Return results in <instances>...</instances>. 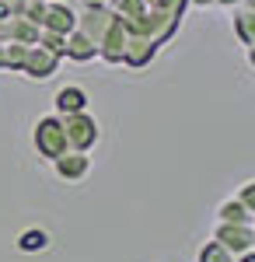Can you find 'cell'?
I'll return each mask as SVG.
<instances>
[{"label":"cell","mask_w":255,"mask_h":262,"mask_svg":"<svg viewBox=\"0 0 255 262\" xmlns=\"http://www.w3.org/2000/svg\"><path fill=\"white\" fill-rule=\"evenodd\" d=\"M112 7L109 4H84V11L77 14V28L88 35V39L101 42V35H105V28L112 25Z\"/></svg>","instance_id":"obj_5"},{"label":"cell","mask_w":255,"mask_h":262,"mask_svg":"<svg viewBox=\"0 0 255 262\" xmlns=\"http://www.w3.org/2000/svg\"><path fill=\"white\" fill-rule=\"evenodd\" d=\"M88 108V91L77 88V84H67L56 91V116H74V112H84Z\"/></svg>","instance_id":"obj_11"},{"label":"cell","mask_w":255,"mask_h":262,"mask_svg":"<svg viewBox=\"0 0 255 262\" xmlns=\"http://www.w3.org/2000/svg\"><path fill=\"white\" fill-rule=\"evenodd\" d=\"M35 150H39L42 158H49V161H56L59 154L70 150L63 119H59L56 112H53V116H42V119L35 122Z\"/></svg>","instance_id":"obj_1"},{"label":"cell","mask_w":255,"mask_h":262,"mask_svg":"<svg viewBox=\"0 0 255 262\" xmlns=\"http://www.w3.org/2000/svg\"><path fill=\"white\" fill-rule=\"evenodd\" d=\"M18 248H21V252H46V248H49V234H46L42 227L21 231V234H18Z\"/></svg>","instance_id":"obj_14"},{"label":"cell","mask_w":255,"mask_h":262,"mask_svg":"<svg viewBox=\"0 0 255 262\" xmlns=\"http://www.w3.org/2000/svg\"><path fill=\"white\" fill-rule=\"evenodd\" d=\"M80 4H109V0H80Z\"/></svg>","instance_id":"obj_25"},{"label":"cell","mask_w":255,"mask_h":262,"mask_svg":"<svg viewBox=\"0 0 255 262\" xmlns=\"http://www.w3.org/2000/svg\"><path fill=\"white\" fill-rule=\"evenodd\" d=\"M42 28H46V32H59V35H70V32L77 28V11H70V4H59V0H46Z\"/></svg>","instance_id":"obj_7"},{"label":"cell","mask_w":255,"mask_h":262,"mask_svg":"<svg viewBox=\"0 0 255 262\" xmlns=\"http://www.w3.org/2000/svg\"><path fill=\"white\" fill-rule=\"evenodd\" d=\"M4 53H7V70H21L28 46H21V42H7V46H4Z\"/></svg>","instance_id":"obj_18"},{"label":"cell","mask_w":255,"mask_h":262,"mask_svg":"<svg viewBox=\"0 0 255 262\" xmlns=\"http://www.w3.org/2000/svg\"><path fill=\"white\" fill-rule=\"evenodd\" d=\"M63 119V129H67V143L70 150H91L98 143V122L84 112H74V116H59Z\"/></svg>","instance_id":"obj_2"},{"label":"cell","mask_w":255,"mask_h":262,"mask_svg":"<svg viewBox=\"0 0 255 262\" xmlns=\"http://www.w3.org/2000/svg\"><path fill=\"white\" fill-rule=\"evenodd\" d=\"M238 200H241V203H245V206H248V210L255 213V179H252V182H245V185L238 189Z\"/></svg>","instance_id":"obj_19"},{"label":"cell","mask_w":255,"mask_h":262,"mask_svg":"<svg viewBox=\"0 0 255 262\" xmlns=\"http://www.w3.org/2000/svg\"><path fill=\"white\" fill-rule=\"evenodd\" d=\"M157 56V46L147 35H130V42H126V53H122V63L126 67H133V70H140V67H147V63Z\"/></svg>","instance_id":"obj_9"},{"label":"cell","mask_w":255,"mask_h":262,"mask_svg":"<svg viewBox=\"0 0 255 262\" xmlns=\"http://www.w3.org/2000/svg\"><path fill=\"white\" fill-rule=\"evenodd\" d=\"M59 4H70V0H59Z\"/></svg>","instance_id":"obj_27"},{"label":"cell","mask_w":255,"mask_h":262,"mask_svg":"<svg viewBox=\"0 0 255 262\" xmlns=\"http://www.w3.org/2000/svg\"><path fill=\"white\" fill-rule=\"evenodd\" d=\"M252 248H255V238H252Z\"/></svg>","instance_id":"obj_28"},{"label":"cell","mask_w":255,"mask_h":262,"mask_svg":"<svg viewBox=\"0 0 255 262\" xmlns=\"http://www.w3.org/2000/svg\"><path fill=\"white\" fill-rule=\"evenodd\" d=\"M199 262H235V255H231V252H227V248H224V245L214 238V242L203 245V252H199Z\"/></svg>","instance_id":"obj_16"},{"label":"cell","mask_w":255,"mask_h":262,"mask_svg":"<svg viewBox=\"0 0 255 262\" xmlns=\"http://www.w3.org/2000/svg\"><path fill=\"white\" fill-rule=\"evenodd\" d=\"M217 217H220V224H255V213L238 200V196L220 203V206H217Z\"/></svg>","instance_id":"obj_12"},{"label":"cell","mask_w":255,"mask_h":262,"mask_svg":"<svg viewBox=\"0 0 255 262\" xmlns=\"http://www.w3.org/2000/svg\"><path fill=\"white\" fill-rule=\"evenodd\" d=\"M126 42H130V28H126V21L112 18V25L105 28V35H101V42H98V56L105 63H122Z\"/></svg>","instance_id":"obj_4"},{"label":"cell","mask_w":255,"mask_h":262,"mask_svg":"<svg viewBox=\"0 0 255 262\" xmlns=\"http://www.w3.org/2000/svg\"><path fill=\"white\" fill-rule=\"evenodd\" d=\"M214 4H220V7H241L245 0H214Z\"/></svg>","instance_id":"obj_21"},{"label":"cell","mask_w":255,"mask_h":262,"mask_svg":"<svg viewBox=\"0 0 255 262\" xmlns=\"http://www.w3.org/2000/svg\"><path fill=\"white\" fill-rule=\"evenodd\" d=\"M11 14H14V7H11L7 0H0V21H4V18H11Z\"/></svg>","instance_id":"obj_20"},{"label":"cell","mask_w":255,"mask_h":262,"mask_svg":"<svg viewBox=\"0 0 255 262\" xmlns=\"http://www.w3.org/2000/svg\"><path fill=\"white\" fill-rule=\"evenodd\" d=\"M189 4H196V7H214V0H189Z\"/></svg>","instance_id":"obj_23"},{"label":"cell","mask_w":255,"mask_h":262,"mask_svg":"<svg viewBox=\"0 0 255 262\" xmlns=\"http://www.w3.org/2000/svg\"><path fill=\"white\" fill-rule=\"evenodd\" d=\"M143 4H147V11L175 14V18H182V14H185V7H189V0H143Z\"/></svg>","instance_id":"obj_17"},{"label":"cell","mask_w":255,"mask_h":262,"mask_svg":"<svg viewBox=\"0 0 255 262\" xmlns=\"http://www.w3.org/2000/svg\"><path fill=\"white\" fill-rule=\"evenodd\" d=\"M67 56H70L74 63H91V60H98V42L88 39L80 28H74V32L67 35Z\"/></svg>","instance_id":"obj_10"},{"label":"cell","mask_w":255,"mask_h":262,"mask_svg":"<svg viewBox=\"0 0 255 262\" xmlns=\"http://www.w3.org/2000/svg\"><path fill=\"white\" fill-rule=\"evenodd\" d=\"M235 35H238V42H241L245 49L255 46V11H248L245 4L235 7Z\"/></svg>","instance_id":"obj_13"},{"label":"cell","mask_w":255,"mask_h":262,"mask_svg":"<svg viewBox=\"0 0 255 262\" xmlns=\"http://www.w3.org/2000/svg\"><path fill=\"white\" fill-rule=\"evenodd\" d=\"M0 70H7V53H4V46H0Z\"/></svg>","instance_id":"obj_22"},{"label":"cell","mask_w":255,"mask_h":262,"mask_svg":"<svg viewBox=\"0 0 255 262\" xmlns=\"http://www.w3.org/2000/svg\"><path fill=\"white\" fill-rule=\"evenodd\" d=\"M248 63H252V70H255V46H248Z\"/></svg>","instance_id":"obj_24"},{"label":"cell","mask_w":255,"mask_h":262,"mask_svg":"<svg viewBox=\"0 0 255 262\" xmlns=\"http://www.w3.org/2000/svg\"><path fill=\"white\" fill-rule=\"evenodd\" d=\"M59 67V56H53L49 49H42L39 42L35 46H28V53H25V63H21L18 74L25 77H32V81H46V77H53Z\"/></svg>","instance_id":"obj_3"},{"label":"cell","mask_w":255,"mask_h":262,"mask_svg":"<svg viewBox=\"0 0 255 262\" xmlns=\"http://www.w3.org/2000/svg\"><path fill=\"white\" fill-rule=\"evenodd\" d=\"M53 168H56V175L63 182H80L91 171V158H88V150H67V154H59L53 161Z\"/></svg>","instance_id":"obj_8"},{"label":"cell","mask_w":255,"mask_h":262,"mask_svg":"<svg viewBox=\"0 0 255 262\" xmlns=\"http://www.w3.org/2000/svg\"><path fill=\"white\" fill-rule=\"evenodd\" d=\"M245 7H248V11H255V0H245Z\"/></svg>","instance_id":"obj_26"},{"label":"cell","mask_w":255,"mask_h":262,"mask_svg":"<svg viewBox=\"0 0 255 262\" xmlns=\"http://www.w3.org/2000/svg\"><path fill=\"white\" fill-rule=\"evenodd\" d=\"M39 46H42V49H49L53 56H59V60L67 56V35H59V32H46V28H42Z\"/></svg>","instance_id":"obj_15"},{"label":"cell","mask_w":255,"mask_h":262,"mask_svg":"<svg viewBox=\"0 0 255 262\" xmlns=\"http://www.w3.org/2000/svg\"><path fill=\"white\" fill-rule=\"evenodd\" d=\"M217 242L224 245L231 255H241L252 248V238H255V224H220L214 234Z\"/></svg>","instance_id":"obj_6"}]
</instances>
